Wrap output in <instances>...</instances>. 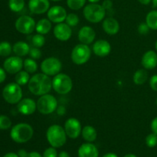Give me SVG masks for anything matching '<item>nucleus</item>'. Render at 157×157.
<instances>
[{"label":"nucleus","mask_w":157,"mask_h":157,"mask_svg":"<svg viewBox=\"0 0 157 157\" xmlns=\"http://www.w3.org/2000/svg\"><path fill=\"white\" fill-rule=\"evenodd\" d=\"M102 28L107 35H114L120 31V24L116 18L107 17L103 20Z\"/></svg>","instance_id":"19"},{"label":"nucleus","mask_w":157,"mask_h":157,"mask_svg":"<svg viewBox=\"0 0 157 157\" xmlns=\"http://www.w3.org/2000/svg\"><path fill=\"white\" fill-rule=\"evenodd\" d=\"M150 86L151 89L154 91L157 92V75H154L150 78Z\"/></svg>","instance_id":"39"},{"label":"nucleus","mask_w":157,"mask_h":157,"mask_svg":"<svg viewBox=\"0 0 157 157\" xmlns=\"http://www.w3.org/2000/svg\"><path fill=\"white\" fill-rule=\"evenodd\" d=\"M22 90L19 84L15 82L9 83L3 88L2 97L10 104H16L22 99Z\"/></svg>","instance_id":"8"},{"label":"nucleus","mask_w":157,"mask_h":157,"mask_svg":"<svg viewBox=\"0 0 157 157\" xmlns=\"http://www.w3.org/2000/svg\"><path fill=\"white\" fill-rule=\"evenodd\" d=\"M64 129L67 136L71 139H77L81 134L82 130L81 122L75 117L68 118L65 121Z\"/></svg>","instance_id":"11"},{"label":"nucleus","mask_w":157,"mask_h":157,"mask_svg":"<svg viewBox=\"0 0 157 157\" xmlns=\"http://www.w3.org/2000/svg\"><path fill=\"white\" fill-rule=\"evenodd\" d=\"M52 28V21L48 18H41L36 23L35 30L38 34L41 35H46L51 31Z\"/></svg>","instance_id":"24"},{"label":"nucleus","mask_w":157,"mask_h":157,"mask_svg":"<svg viewBox=\"0 0 157 157\" xmlns=\"http://www.w3.org/2000/svg\"><path fill=\"white\" fill-rule=\"evenodd\" d=\"M50 0H29V8L31 12L36 15L48 12L50 9Z\"/></svg>","instance_id":"16"},{"label":"nucleus","mask_w":157,"mask_h":157,"mask_svg":"<svg viewBox=\"0 0 157 157\" xmlns=\"http://www.w3.org/2000/svg\"><path fill=\"white\" fill-rule=\"evenodd\" d=\"M32 43L33 44V47L40 48L43 47L44 44H45V38L43 35L38 33L32 36Z\"/></svg>","instance_id":"32"},{"label":"nucleus","mask_w":157,"mask_h":157,"mask_svg":"<svg viewBox=\"0 0 157 157\" xmlns=\"http://www.w3.org/2000/svg\"><path fill=\"white\" fill-rule=\"evenodd\" d=\"M18 112L25 116L33 114L37 110V104L32 98L21 99L17 105Z\"/></svg>","instance_id":"15"},{"label":"nucleus","mask_w":157,"mask_h":157,"mask_svg":"<svg viewBox=\"0 0 157 157\" xmlns=\"http://www.w3.org/2000/svg\"><path fill=\"white\" fill-rule=\"evenodd\" d=\"M12 52V47L8 41L0 42V56L8 57L11 55Z\"/></svg>","instance_id":"31"},{"label":"nucleus","mask_w":157,"mask_h":157,"mask_svg":"<svg viewBox=\"0 0 157 157\" xmlns=\"http://www.w3.org/2000/svg\"><path fill=\"white\" fill-rule=\"evenodd\" d=\"M52 88L59 94H67L73 88V81L67 75L59 73L52 79Z\"/></svg>","instance_id":"5"},{"label":"nucleus","mask_w":157,"mask_h":157,"mask_svg":"<svg viewBox=\"0 0 157 157\" xmlns=\"http://www.w3.org/2000/svg\"><path fill=\"white\" fill-rule=\"evenodd\" d=\"M36 104L37 110L44 115L51 114L58 108V101L55 97L49 94L40 96Z\"/></svg>","instance_id":"7"},{"label":"nucleus","mask_w":157,"mask_h":157,"mask_svg":"<svg viewBox=\"0 0 157 157\" xmlns=\"http://www.w3.org/2000/svg\"><path fill=\"white\" fill-rule=\"evenodd\" d=\"M58 157H71L69 153L66 151H61L58 153Z\"/></svg>","instance_id":"46"},{"label":"nucleus","mask_w":157,"mask_h":157,"mask_svg":"<svg viewBox=\"0 0 157 157\" xmlns=\"http://www.w3.org/2000/svg\"><path fill=\"white\" fill-rule=\"evenodd\" d=\"M12 127V121L9 117L0 115V130H6Z\"/></svg>","instance_id":"34"},{"label":"nucleus","mask_w":157,"mask_h":157,"mask_svg":"<svg viewBox=\"0 0 157 157\" xmlns=\"http://www.w3.org/2000/svg\"><path fill=\"white\" fill-rule=\"evenodd\" d=\"M78 155V157H98L99 151L94 144L87 142L79 147Z\"/></svg>","instance_id":"21"},{"label":"nucleus","mask_w":157,"mask_h":157,"mask_svg":"<svg viewBox=\"0 0 157 157\" xmlns=\"http://www.w3.org/2000/svg\"><path fill=\"white\" fill-rule=\"evenodd\" d=\"M50 1H52V2H60V1H61V0H50Z\"/></svg>","instance_id":"54"},{"label":"nucleus","mask_w":157,"mask_h":157,"mask_svg":"<svg viewBox=\"0 0 157 157\" xmlns=\"http://www.w3.org/2000/svg\"><path fill=\"white\" fill-rule=\"evenodd\" d=\"M150 29L146 22H142L138 25L137 31L138 33L141 35H146L149 33Z\"/></svg>","instance_id":"38"},{"label":"nucleus","mask_w":157,"mask_h":157,"mask_svg":"<svg viewBox=\"0 0 157 157\" xmlns=\"http://www.w3.org/2000/svg\"><path fill=\"white\" fill-rule=\"evenodd\" d=\"M17 154H18V156L19 157H27L29 153H28L25 150H23V149H21V150H18Z\"/></svg>","instance_id":"43"},{"label":"nucleus","mask_w":157,"mask_h":157,"mask_svg":"<svg viewBox=\"0 0 157 157\" xmlns=\"http://www.w3.org/2000/svg\"><path fill=\"white\" fill-rule=\"evenodd\" d=\"M43 157H58V153L57 152L56 148L53 147H48L44 150V153H43Z\"/></svg>","instance_id":"37"},{"label":"nucleus","mask_w":157,"mask_h":157,"mask_svg":"<svg viewBox=\"0 0 157 157\" xmlns=\"http://www.w3.org/2000/svg\"><path fill=\"white\" fill-rule=\"evenodd\" d=\"M92 50L97 56L106 57L111 52V45L107 40L100 39L94 43Z\"/></svg>","instance_id":"18"},{"label":"nucleus","mask_w":157,"mask_h":157,"mask_svg":"<svg viewBox=\"0 0 157 157\" xmlns=\"http://www.w3.org/2000/svg\"><path fill=\"white\" fill-rule=\"evenodd\" d=\"M67 11L61 6H54L48 9L47 12L48 18L52 22L58 23L64 22L67 17Z\"/></svg>","instance_id":"13"},{"label":"nucleus","mask_w":157,"mask_h":157,"mask_svg":"<svg viewBox=\"0 0 157 157\" xmlns=\"http://www.w3.org/2000/svg\"><path fill=\"white\" fill-rule=\"evenodd\" d=\"M87 0H67V6L71 10H79L85 6Z\"/></svg>","instance_id":"30"},{"label":"nucleus","mask_w":157,"mask_h":157,"mask_svg":"<svg viewBox=\"0 0 157 157\" xmlns=\"http://www.w3.org/2000/svg\"><path fill=\"white\" fill-rule=\"evenodd\" d=\"M156 106H157V98H156Z\"/></svg>","instance_id":"55"},{"label":"nucleus","mask_w":157,"mask_h":157,"mask_svg":"<svg viewBox=\"0 0 157 157\" xmlns=\"http://www.w3.org/2000/svg\"><path fill=\"white\" fill-rule=\"evenodd\" d=\"M28 87L32 94L42 96L48 94L52 89V80L44 73L35 74L30 78Z\"/></svg>","instance_id":"1"},{"label":"nucleus","mask_w":157,"mask_h":157,"mask_svg":"<svg viewBox=\"0 0 157 157\" xmlns=\"http://www.w3.org/2000/svg\"><path fill=\"white\" fill-rule=\"evenodd\" d=\"M67 134L64 127L58 124H53L48 128L46 138L48 142L55 148H60L65 144L67 141Z\"/></svg>","instance_id":"2"},{"label":"nucleus","mask_w":157,"mask_h":157,"mask_svg":"<svg viewBox=\"0 0 157 157\" xmlns=\"http://www.w3.org/2000/svg\"><path fill=\"white\" fill-rule=\"evenodd\" d=\"M90 3H98L101 0H87Z\"/></svg>","instance_id":"50"},{"label":"nucleus","mask_w":157,"mask_h":157,"mask_svg":"<svg viewBox=\"0 0 157 157\" xmlns=\"http://www.w3.org/2000/svg\"><path fill=\"white\" fill-rule=\"evenodd\" d=\"M146 144L150 148H153V147L157 146V134L154 133H150L147 135L146 137Z\"/></svg>","instance_id":"35"},{"label":"nucleus","mask_w":157,"mask_h":157,"mask_svg":"<svg viewBox=\"0 0 157 157\" xmlns=\"http://www.w3.org/2000/svg\"><path fill=\"white\" fill-rule=\"evenodd\" d=\"M102 6L107 11H112L113 9V2L111 0H104L102 3Z\"/></svg>","instance_id":"40"},{"label":"nucleus","mask_w":157,"mask_h":157,"mask_svg":"<svg viewBox=\"0 0 157 157\" xmlns=\"http://www.w3.org/2000/svg\"><path fill=\"white\" fill-rule=\"evenodd\" d=\"M141 64L146 70H152L157 66V53L154 51H148L143 55Z\"/></svg>","instance_id":"20"},{"label":"nucleus","mask_w":157,"mask_h":157,"mask_svg":"<svg viewBox=\"0 0 157 157\" xmlns=\"http://www.w3.org/2000/svg\"><path fill=\"white\" fill-rule=\"evenodd\" d=\"M53 33L55 38L61 41H67L72 35V29L67 23H58L55 26Z\"/></svg>","instance_id":"14"},{"label":"nucleus","mask_w":157,"mask_h":157,"mask_svg":"<svg viewBox=\"0 0 157 157\" xmlns=\"http://www.w3.org/2000/svg\"><path fill=\"white\" fill-rule=\"evenodd\" d=\"M65 107H63V106H59V107L57 108V112H58V113L59 115H61V116H63V115L65 113Z\"/></svg>","instance_id":"44"},{"label":"nucleus","mask_w":157,"mask_h":157,"mask_svg":"<svg viewBox=\"0 0 157 157\" xmlns=\"http://www.w3.org/2000/svg\"><path fill=\"white\" fill-rule=\"evenodd\" d=\"M29 55L32 59L38 60L41 57V52L40 50V48H38L33 47L30 49V52H29Z\"/></svg>","instance_id":"36"},{"label":"nucleus","mask_w":157,"mask_h":157,"mask_svg":"<svg viewBox=\"0 0 157 157\" xmlns=\"http://www.w3.org/2000/svg\"><path fill=\"white\" fill-rule=\"evenodd\" d=\"M62 64L58 58L55 57L47 58L41 64V70L42 73L48 76H55L61 72Z\"/></svg>","instance_id":"9"},{"label":"nucleus","mask_w":157,"mask_h":157,"mask_svg":"<svg viewBox=\"0 0 157 157\" xmlns=\"http://www.w3.org/2000/svg\"><path fill=\"white\" fill-rule=\"evenodd\" d=\"M4 68L0 67V84L3 83L6 78V73Z\"/></svg>","instance_id":"42"},{"label":"nucleus","mask_w":157,"mask_h":157,"mask_svg":"<svg viewBox=\"0 0 157 157\" xmlns=\"http://www.w3.org/2000/svg\"><path fill=\"white\" fill-rule=\"evenodd\" d=\"M103 157H118L117 155L113 153H106L105 155H104Z\"/></svg>","instance_id":"49"},{"label":"nucleus","mask_w":157,"mask_h":157,"mask_svg":"<svg viewBox=\"0 0 157 157\" xmlns=\"http://www.w3.org/2000/svg\"><path fill=\"white\" fill-rule=\"evenodd\" d=\"M83 15L86 20L91 23H98L104 19L106 10L102 5L98 3H90L84 7Z\"/></svg>","instance_id":"4"},{"label":"nucleus","mask_w":157,"mask_h":157,"mask_svg":"<svg viewBox=\"0 0 157 157\" xmlns=\"http://www.w3.org/2000/svg\"><path fill=\"white\" fill-rule=\"evenodd\" d=\"M133 82L136 85H143L148 80V73L146 69H139L134 73L133 77Z\"/></svg>","instance_id":"25"},{"label":"nucleus","mask_w":157,"mask_h":157,"mask_svg":"<svg viewBox=\"0 0 157 157\" xmlns=\"http://www.w3.org/2000/svg\"><path fill=\"white\" fill-rule=\"evenodd\" d=\"M27 157H43V156H41L39 153H38V152L33 151V152H31V153H29Z\"/></svg>","instance_id":"45"},{"label":"nucleus","mask_w":157,"mask_h":157,"mask_svg":"<svg viewBox=\"0 0 157 157\" xmlns=\"http://www.w3.org/2000/svg\"><path fill=\"white\" fill-rule=\"evenodd\" d=\"M81 135L83 139L88 143L94 142L98 137V132L96 129L90 125H87L84 127L81 130Z\"/></svg>","instance_id":"23"},{"label":"nucleus","mask_w":157,"mask_h":157,"mask_svg":"<svg viewBox=\"0 0 157 157\" xmlns=\"http://www.w3.org/2000/svg\"><path fill=\"white\" fill-rule=\"evenodd\" d=\"M30 49L29 44L22 41H17L12 46V52L16 56L18 57H24L28 55L30 52Z\"/></svg>","instance_id":"22"},{"label":"nucleus","mask_w":157,"mask_h":157,"mask_svg":"<svg viewBox=\"0 0 157 157\" xmlns=\"http://www.w3.org/2000/svg\"><path fill=\"white\" fill-rule=\"evenodd\" d=\"M146 23L152 30H157V10H152L147 15Z\"/></svg>","instance_id":"27"},{"label":"nucleus","mask_w":157,"mask_h":157,"mask_svg":"<svg viewBox=\"0 0 157 157\" xmlns=\"http://www.w3.org/2000/svg\"><path fill=\"white\" fill-rule=\"evenodd\" d=\"M78 40L82 44H90L94 41L96 38V32L90 26H83L78 32Z\"/></svg>","instance_id":"17"},{"label":"nucleus","mask_w":157,"mask_h":157,"mask_svg":"<svg viewBox=\"0 0 157 157\" xmlns=\"http://www.w3.org/2000/svg\"><path fill=\"white\" fill-rule=\"evenodd\" d=\"M24 64V61L18 56H12L6 58L3 63L5 71L11 75H15L21 71Z\"/></svg>","instance_id":"12"},{"label":"nucleus","mask_w":157,"mask_h":157,"mask_svg":"<svg viewBox=\"0 0 157 157\" xmlns=\"http://www.w3.org/2000/svg\"><path fill=\"white\" fill-rule=\"evenodd\" d=\"M152 2H153V6L157 8V0H152Z\"/></svg>","instance_id":"52"},{"label":"nucleus","mask_w":157,"mask_h":157,"mask_svg":"<svg viewBox=\"0 0 157 157\" xmlns=\"http://www.w3.org/2000/svg\"><path fill=\"white\" fill-rule=\"evenodd\" d=\"M3 157H19V156H18V154H17V153H6V155H4V156Z\"/></svg>","instance_id":"48"},{"label":"nucleus","mask_w":157,"mask_h":157,"mask_svg":"<svg viewBox=\"0 0 157 157\" xmlns=\"http://www.w3.org/2000/svg\"><path fill=\"white\" fill-rule=\"evenodd\" d=\"M34 134L32 127L25 123H21L14 126L10 131V136L18 144H25L30 140Z\"/></svg>","instance_id":"3"},{"label":"nucleus","mask_w":157,"mask_h":157,"mask_svg":"<svg viewBox=\"0 0 157 157\" xmlns=\"http://www.w3.org/2000/svg\"><path fill=\"white\" fill-rule=\"evenodd\" d=\"M30 74L26 71H20L17 74H15V83L19 84L20 86H24L29 84L30 81Z\"/></svg>","instance_id":"26"},{"label":"nucleus","mask_w":157,"mask_h":157,"mask_svg":"<svg viewBox=\"0 0 157 157\" xmlns=\"http://www.w3.org/2000/svg\"><path fill=\"white\" fill-rule=\"evenodd\" d=\"M150 127H151L152 132L157 134V117H156L152 121L151 124H150Z\"/></svg>","instance_id":"41"},{"label":"nucleus","mask_w":157,"mask_h":157,"mask_svg":"<svg viewBox=\"0 0 157 157\" xmlns=\"http://www.w3.org/2000/svg\"><path fill=\"white\" fill-rule=\"evenodd\" d=\"M138 2H139L140 4L144 5V6H147V5H149L151 2L152 0H138Z\"/></svg>","instance_id":"47"},{"label":"nucleus","mask_w":157,"mask_h":157,"mask_svg":"<svg viewBox=\"0 0 157 157\" xmlns=\"http://www.w3.org/2000/svg\"><path fill=\"white\" fill-rule=\"evenodd\" d=\"M15 27L20 33L30 35L35 30L36 22L35 19L29 15H21L15 21Z\"/></svg>","instance_id":"10"},{"label":"nucleus","mask_w":157,"mask_h":157,"mask_svg":"<svg viewBox=\"0 0 157 157\" xmlns=\"http://www.w3.org/2000/svg\"><path fill=\"white\" fill-rule=\"evenodd\" d=\"M23 67L25 71L29 72V74H34L38 70V64L36 61L32 58H26L24 61Z\"/></svg>","instance_id":"28"},{"label":"nucleus","mask_w":157,"mask_h":157,"mask_svg":"<svg viewBox=\"0 0 157 157\" xmlns=\"http://www.w3.org/2000/svg\"><path fill=\"white\" fill-rule=\"evenodd\" d=\"M155 48H156V52H157V40H156V43H155Z\"/></svg>","instance_id":"53"},{"label":"nucleus","mask_w":157,"mask_h":157,"mask_svg":"<svg viewBox=\"0 0 157 157\" xmlns=\"http://www.w3.org/2000/svg\"><path fill=\"white\" fill-rule=\"evenodd\" d=\"M25 0H9V7L14 12H19L24 9Z\"/></svg>","instance_id":"29"},{"label":"nucleus","mask_w":157,"mask_h":157,"mask_svg":"<svg viewBox=\"0 0 157 157\" xmlns=\"http://www.w3.org/2000/svg\"><path fill=\"white\" fill-rule=\"evenodd\" d=\"M124 157H137V156L134 154H132V153H129V154L125 155Z\"/></svg>","instance_id":"51"},{"label":"nucleus","mask_w":157,"mask_h":157,"mask_svg":"<svg viewBox=\"0 0 157 157\" xmlns=\"http://www.w3.org/2000/svg\"><path fill=\"white\" fill-rule=\"evenodd\" d=\"M91 56V49L87 44H78L71 51V61L78 65H82L90 60Z\"/></svg>","instance_id":"6"},{"label":"nucleus","mask_w":157,"mask_h":157,"mask_svg":"<svg viewBox=\"0 0 157 157\" xmlns=\"http://www.w3.org/2000/svg\"><path fill=\"white\" fill-rule=\"evenodd\" d=\"M79 17L77 14L75 13H69L67 14V17L65 19V23H67L69 26L71 27H75V26L78 25L79 23Z\"/></svg>","instance_id":"33"}]
</instances>
